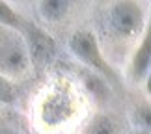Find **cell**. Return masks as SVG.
<instances>
[{"label": "cell", "mask_w": 151, "mask_h": 134, "mask_svg": "<svg viewBox=\"0 0 151 134\" xmlns=\"http://www.w3.org/2000/svg\"><path fill=\"white\" fill-rule=\"evenodd\" d=\"M71 50L75 52V56H77L78 60H82L84 63L95 67L97 71H101L103 75H106L108 78L116 80L114 73L110 71V67L106 65V62L103 60L95 37L91 36L90 32H77V34H75V36L71 37Z\"/></svg>", "instance_id": "obj_1"}, {"label": "cell", "mask_w": 151, "mask_h": 134, "mask_svg": "<svg viewBox=\"0 0 151 134\" xmlns=\"http://www.w3.org/2000/svg\"><path fill=\"white\" fill-rule=\"evenodd\" d=\"M22 28L26 32L28 39V50H30V58L34 60L36 65H45L52 60L56 50V45L52 41V37L49 34H45L41 28L34 26L32 22H21Z\"/></svg>", "instance_id": "obj_2"}, {"label": "cell", "mask_w": 151, "mask_h": 134, "mask_svg": "<svg viewBox=\"0 0 151 134\" xmlns=\"http://www.w3.org/2000/svg\"><path fill=\"white\" fill-rule=\"evenodd\" d=\"M110 24L118 36H132L142 26V11L132 2H118L110 13Z\"/></svg>", "instance_id": "obj_3"}, {"label": "cell", "mask_w": 151, "mask_h": 134, "mask_svg": "<svg viewBox=\"0 0 151 134\" xmlns=\"http://www.w3.org/2000/svg\"><path fill=\"white\" fill-rule=\"evenodd\" d=\"M0 63L6 71H22L26 67V52L21 49L19 45H11L2 52Z\"/></svg>", "instance_id": "obj_4"}, {"label": "cell", "mask_w": 151, "mask_h": 134, "mask_svg": "<svg viewBox=\"0 0 151 134\" xmlns=\"http://www.w3.org/2000/svg\"><path fill=\"white\" fill-rule=\"evenodd\" d=\"M39 9H41L45 19L60 21L69 11V2H65V0H45V2L39 4Z\"/></svg>", "instance_id": "obj_5"}, {"label": "cell", "mask_w": 151, "mask_h": 134, "mask_svg": "<svg viewBox=\"0 0 151 134\" xmlns=\"http://www.w3.org/2000/svg\"><path fill=\"white\" fill-rule=\"evenodd\" d=\"M149 67V41H146L142 45V49L138 50V56L134 60V75L138 78L144 77V73L147 71Z\"/></svg>", "instance_id": "obj_6"}, {"label": "cell", "mask_w": 151, "mask_h": 134, "mask_svg": "<svg viewBox=\"0 0 151 134\" xmlns=\"http://www.w3.org/2000/svg\"><path fill=\"white\" fill-rule=\"evenodd\" d=\"M88 134H114V125L108 118H95L93 123L90 125Z\"/></svg>", "instance_id": "obj_7"}, {"label": "cell", "mask_w": 151, "mask_h": 134, "mask_svg": "<svg viewBox=\"0 0 151 134\" xmlns=\"http://www.w3.org/2000/svg\"><path fill=\"white\" fill-rule=\"evenodd\" d=\"M0 22H2V24H8V26L17 28V26H19L22 21L19 19V15H17V13H15V11L9 8L8 4L0 2Z\"/></svg>", "instance_id": "obj_8"}, {"label": "cell", "mask_w": 151, "mask_h": 134, "mask_svg": "<svg viewBox=\"0 0 151 134\" xmlns=\"http://www.w3.org/2000/svg\"><path fill=\"white\" fill-rule=\"evenodd\" d=\"M15 97L13 86L9 84V80H6L4 77H0V104L4 102H11Z\"/></svg>", "instance_id": "obj_9"}, {"label": "cell", "mask_w": 151, "mask_h": 134, "mask_svg": "<svg viewBox=\"0 0 151 134\" xmlns=\"http://www.w3.org/2000/svg\"><path fill=\"white\" fill-rule=\"evenodd\" d=\"M0 134H15V132H13V130H2Z\"/></svg>", "instance_id": "obj_10"}, {"label": "cell", "mask_w": 151, "mask_h": 134, "mask_svg": "<svg viewBox=\"0 0 151 134\" xmlns=\"http://www.w3.org/2000/svg\"><path fill=\"white\" fill-rule=\"evenodd\" d=\"M136 134H149V132H147V130H138Z\"/></svg>", "instance_id": "obj_11"}]
</instances>
